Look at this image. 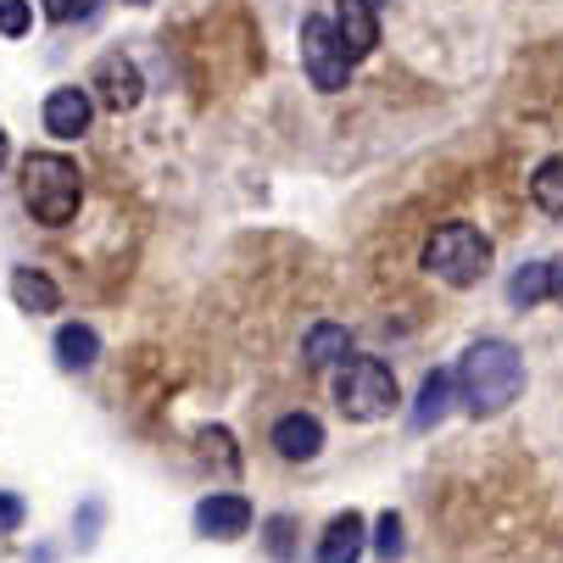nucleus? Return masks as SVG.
Segmentation results:
<instances>
[{
    "mask_svg": "<svg viewBox=\"0 0 563 563\" xmlns=\"http://www.w3.org/2000/svg\"><path fill=\"white\" fill-rule=\"evenodd\" d=\"M457 390L474 419H492L525 390V357L508 341H474L457 363Z\"/></svg>",
    "mask_w": 563,
    "mask_h": 563,
    "instance_id": "obj_1",
    "label": "nucleus"
},
{
    "mask_svg": "<svg viewBox=\"0 0 563 563\" xmlns=\"http://www.w3.org/2000/svg\"><path fill=\"white\" fill-rule=\"evenodd\" d=\"M78 196H85V185H78V168L62 151H34L23 163V201H29V212L40 223L62 229L78 212Z\"/></svg>",
    "mask_w": 563,
    "mask_h": 563,
    "instance_id": "obj_2",
    "label": "nucleus"
},
{
    "mask_svg": "<svg viewBox=\"0 0 563 563\" xmlns=\"http://www.w3.org/2000/svg\"><path fill=\"white\" fill-rule=\"evenodd\" d=\"M424 268L441 279V285H479L492 268V240L479 234L474 223H441L424 246Z\"/></svg>",
    "mask_w": 563,
    "mask_h": 563,
    "instance_id": "obj_3",
    "label": "nucleus"
},
{
    "mask_svg": "<svg viewBox=\"0 0 563 563\" xmlns=\"http://www.w3.org/2000/svg\"><path fill=\"white\" fill-rule=\"evenodd\" d=\"M335 401H341V413L357 419V424L385 419V413L396 408V374H390V363H379V357H352V363L341 368V379H335Z\"/></svg>",
    "mask_w": 563,
    "mask_h": 563,
    "instance_id": "obj_4",
    "label": "nucleus"
},
{
    "mask_svg": "<svg viewBox=\"0 0 563 563\" xmlns=\"http://www.w3.org/2000/svg\"><path fill=\"white\" fill-rule=\"evenodd\" d=\"M301 67H307V78H312V90H346L352 56H346V45H341L335 18H307V23H301Z\"/></svg>",
    "mask_w": 563,
    "mask_h": 563,
    "instance_id": "obj_5",
    "label": "nucleus"
},
{
    "mask_svg": "<svg viewBox=\"0 0 563 563\" xmlns=\"http://www.w3.org/2000/svg\"><path fill=\"white\" fill-rule=\"evenodd\" d=\"M90 90L101 96V107H112V112H129V107H140V67L123 56V51H112V56H101L96 62V78H90Z\"/></svg>",
    "mask_w": 563,
    "mask_h": 563,
    "instance_id": "obj_6",
    "label": "nucleus"
},
{
    "mask_svg": "<svg viewBox=\"0 0 563 563\" xmlns=\"http://www.w3.org/2000/svg\"><path fill=\"white\" fill-rule=\"evenodd\" d=\"M196 530L212 536V541H234L252 530V503L240 492H212L201 508H196Z\"/></svg>",
    "mask_w": 563,
    "mask_h": 563,
    "instance_id": "obj_7",
    "label": "nucleus"
},
{
    "mask_svg": "<svg viewBox=\"0 0 563 563\" xmlns=\"http://www.w3.org/2000/svg\"><path fill=\"white\" fill-rule=\"evenodd\" d=\"M90 112H96V101H90V90H78V85H62V90L45 96V129L56 140H78L90 129Z\"/></svg>",
    "mask_w": 563,
    "mask_h": 563,
    "instance_id": "obj_8",
    "label": "nucleus"
},
{
    "mask_svg": "<svg viewBox=\"0 0 563 563\" xmlns=\"http://www.w3.org/2000/svg\"><path fill=\"white\" fill-rule=\"evenodd\" d=\"M335 29L352 62H363L379 45V18H374V0H335Z\"/></svg>",
    "mask_w": 563,
    "mask_h": 563,
    "instance_id": "obj_9",
    "label": "nucleus"
},
{
    "mask_svg": "<svg viewBox=\"0 0 563 563\" xmlns=\"http://www.w3.org/2000/svg\"><path fill=\"white\" fill-rule=\"evenodd\" d=\"M268 441H274V452H279L285 463H307V457L324 452V424H318L312 413H285Z\"/></svg>",
    "mask_w": 563,
    "mask_h": 563,
    "instance_id": "obj_10",
    "label": "nucleus"
},
{
    "mask_svg": "<svg viewBox=\"0 0 563 563\" xmlns=\"http://www.w3.org/2000/svg\"><path fill=\"white\" fill-rule=\"evenodd\" d=\"M363 558V514H335L318 536V563H357Z\"/></svg>",
    "mask_w": 563,
    "mask_h": 563,
    "instance_id": "obj_11",
    "label": "nucleus"
},
{
    "mask_svg": "<svg viewBox=\"0 0 563 563\" xmlns=\"http://www.w3.org/2000/svg\"><path fill=\"white\" fill-rule=\"evenodd\" d=\"M508 296L519 301V307H536V301H563V263H525L519 274H514V285H508Z\"/></svg>",
    "mask_w": 563,
    "mask_h": 563,
    "instance_id": "obj_12",
    "label": "nucleus"
},
{
    "mask_svg": "<svg viewBox=\"0 0 563 563\" xmlns=\"http://www.w3.org/2000/svg\"><path fill=\"white\" fill-rule=\"evenodd\" d=\"M96 357H101V335L90 330V324H62L56 330V363L62 368H96Z\"/></svg>",
    "mask_w": 563,
    "mask_h": 563,
    "instance_id": "obj_13",
    "label": "nucleus"
},
{
    "mask_svg": "<svg viewBox=\"0 0 563 563\" xmlns=\"http://www.w3.org/2000/svg\"><path fill=\"white\" fill-rule=\"evenodd\" d=\"M346 352H352V330H346V324H312L307 341H301L307 368H330V363H341Z\"/></svg>",
    "mask_w": 563,
    "mask_h": 563,
    "instance_id": "obj_14",
    "label": "nucleus"
},
{
    "mask_svg": "<svg viewBox=\"0 0 563 563\" xmlns=\"http://www.w3.org/2000/svg\"><path fill=\"white\" fill-rule=\"evenodd\" d=\"M446 401H452V374H424V385H419V401H413V430H430V424H441L446 419Z\"/></svg>",
    "mask_w": 563,
    "mask_h": 563,
    "instance_id": "obj_15",
    "label": "nucleus"
},
{
    "mask_svg": "<svg viewBox=\"0 0 563 563\" xmlns=\"http://www.w3.org/2000/svg\"><path fill=\"white\" fill-rule=\"evenodd\" d=\"M12 301H18L23 312H56L62 290H56L40 268H18V274H12Z\"/></svg>",
    "mask_w": 563,
    "mask_h": 563,
    "instance_id": "obj_16",
    "label": "nucleus"
},
{
    "mask_svg": "<svg viewBox=\"0 0 563 563\" xmlns=\"http://www.w3.org/2000/svg\"><path fill=\"white\" fill-rule=\"evenodd\" d=\"M530 201L547 218H563V156H547V163L530 174Z\"/></svg>",
    "mask_w": 563,
    "mask_h": 563,
    "instance_id": "obj_17",
    "label": "nucleus"
},
{
    "mask_svg": "<svg viewBox=\"0 0 563 563\" xmlns=\"http://www.w3.org/2000/svg\"><path fill=\"white\" fill-rule=\"evenodd\" d=\"M401 547H408V541H401V519H396V514H379V525H374V552H379L385 563H396Z\"/></svg>",
    "mask_w": 563,
    "mask_h": 563,
    "instance_id": "obj_18",
    "label": "nucleus"
},
{
    "mask_svg": "<svg viewBox=\"0 0 563 563\" xmlns=\"http://www.w3.org/2000/svg\"><path fill=\"white\" fill-rule=\"evenodd\" d=\"M29 23H34V7H29V0H0V34H7V40H23Z\"/></svg>",
    "mask_w": 563,
    "mask_h": 563,
    "instance_id": "obj_19",
    "label": "nucleus"
},
{
    "mask_svg": "<svg viewBox=\"0 0 563 563\" xmlns=\"http://www.w3.org/2000/svg\"><path fill=\"white\" fill-rule=\"evenodd\" d=\"M290 536H296L290 519H268V552H274L279 563H290Z\"/></svg>",
    "mask_w": 563,
    "mask_h": 563,
    "instance_id": "obj_20",
    "label": "nucleus"
},
{
    "mask_svg": "<svg viewBox=\"0 0 563 563\" xmlns=\"http://www.w3.org/2000/svg\"><path fill=\"white\" fill-rule=\"evenodd\" d=\"M23 514H29V508H23L18 492H0V536H12V530L23 525Z\"/></svg>",
    "mask_w": 563,
    "mask_h": 563,
    "instance_id": "obj_21",
    "label": "nucleus"
},
{
    "mask_svg": "<svg viewBox=\"0 0 563 563\" xmlns=\"http://www.w3.org/2000/svg\"><path fill=\"white\" fill-rule=\"evenodd\" d=\"M90 7H96V0H51V18L73 23V18H90Z\"/></svg>",
    "mask_w": 563,
    "mask_h": 563,
    "instance_id": "obj_22",
    "label": "nucleus"
},
{
    "mask_svg": "<svg viewBox=\"0 0 563 563\" xmlns=\"http://www.w3.org/2000/svg\"><path fill=\"white\" fill-rule=\"evenodd\" d=\"M7 156H12V145H7V134H0V168H7Z\"/></svg>",
    "mask_w": 563,
    "mask_h": 563,
    "instance_id": "obj_23",
    "label": "nucleus"
}]
</instances>
